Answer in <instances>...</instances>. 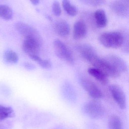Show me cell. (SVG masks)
Segmentation results:
<instances>
[{
	"instance_id": "22",
	"label": "cell",
	"mask_w": 129,
	"mask_h": 129,
	"mask_svg": "<svg viewBox=\"0 0 129 129\" xmlns=\"http://www.w3.org/2000/svg\"><path fill=\"white\" fill-rule=\"evenodd\" d=\"M38 63L42 68L45 69H49L52 67V62L48 59H43L41 58Z\"/></svg>"
},
{
	"instance_id": "20",
	"label": "cell",
	"mask_w": 129,
	"mask_h": 129,
	"mask_svg": "<svg viewBox=\"0 0 129 129\" xmlns=\"http://www.w3.org/2000/svg\"><path fill=\"white\" fill-rule=\"evenodd\" d=\"M52 11L53 14L56 16H60L61 14V9L60 4L58 1H54L53 3Z\"/></svg>"
},
{
	"instance_id": "25",
	"label": "cell",
	"mask_w": 129,
	"mask_h": 129,
	"mask_svg": "<svg viewBox=\"0 0 129 129\" xmlns=\"http://www.w3.org/2000/svg\"><path fill=\"white\" fill-rule=\"evenodd\" d=\"M32 4L33 5H35V6H37V5H38L40 3V1L38 0H33L32 1H31Z\"/></svg>"
},
{
	"instance_id": "17",
	"label": "cell",
	"mask_w": 129,
	"mask_h": 129,
	"mask_svg": "<svg viewBox=\"0 0 129 129\" xmlns=\"http://www.w3.org/2000/svg\"><path fill=\"white\" fill-rule=\"evenodd\" d=\"M62 4L64 10L69 15L74 16L77 15L78 13L77 9L70 1L68 0H64L62 1Z\"/></svg>"
},
{
	"instance_id": "12",
	"label": "cell",
	"mask_w": 129,
	"mask_h": 129,
	"mask_svg": "<svg viewBox=\"0 0 129 129\" xmlns=\"http://www.w3.org/2000/svg\"><path fill=\"white\" fill-rule=\"evenodd\" d=\"M54 29L58 35L64 37L68 36L71 31L68 22L63 19H60L56 22L54 25Z\"/></svg>"
},
{
	"instance_id": "19",
	"label": "cell",
	"mask_w": 129,
	"mask_h": 129,
	"mask_svg": "<svg viewBox=\"0 0 129 129\" xmlns=\"http://www.w3.org/2000/svg\"><path fill=\"white\" fill-rule=\"evenodd\" d=\"M5 60L10 64H16L19 60V56L16 52L11 50H6L4 53Z\"/></svg>"
},
{
	"instance_id": "8",
	"label": "cell",
	"mask_w": 129,
	"mask_h": 129,
	"mask_svg": "<svg viewBox=\"0 0 129 129\" xmlns=\"http://www.w3.org/2000/svg\"><path fill=\"white\" fill-rule=\"evenodd\" d=\"M112 11L116 15L122 17L129 16V2L128 0H117L110 3Z\"/></svg>"
},
{
	"instance_id": "21",
	"label": "cell",
	"mask_w": 129,
	"mask_h": 129,
	"mask_svg": "<svg viewBox=\"0 0 129 129\" xmlns=\"http://www.w3.org/2000/svg\"><path fill=\"white\" fill-rule=\"evenodd\" d=\"M82 2L85 3L86 4L90 6H102L105 3V1H101V0H89V1H83Z\"/></svg>"
},
{
	"instance_id": "9",
	"label": "cell",
	"mask_w": 129,
	"mask_h": 129,
	"mask_svg": "<svg viewBox=\"0 0 129 129\" xmlns=\"http://www.w3.org/2000/svg\"><path fill=\"white\" fill-rule=\"evenodd\" d=\"M16 30L25 38L28 37L41 38V36L36 29L28 24L21 22L15 24Z\"/></svg>"
},
{
	"instance_id": "5",
	"label": "cell",
	"mask_w": 129,
	"mask_h": 129,
	"mask_svg": "<svg viewBox=\"0 0 129 129\" xmlns=\"http://www.w3.org/2000/svg\"><path fill=\"white\" fill-rule=\"evenodd\" d=\"M42 37L25 38L22 44V49L29 56L38 55L43 43Z\"/></svg>"
},
{
	"instance_id": "18",
	"label": "cell",
	"mask_w": 129,
	"mask_h": 129,
	"mask_svg": "<svg viewBox=\"0 0 129 129\" xmlns=\"http://www.w3.org/2000/svg\"><path fill=\"white\" fill-rule=\"evenodd\" d=\"M109 129H123L122 121L117 115L112 116L108 123Z\"/></svg>"
},
{
	"instance_id": "4",
	"label": "cell",
	"mask_w": 129,
	"mask_h": 129,
	"mask_svg": "<svg viewBox=\"0 0 129 129\" xmlns=\"http://www.w3.org/2000/svg\"><path fill=\"white\" fill-rule=\"evenodd\" d=\"M55 52L59 58L65 61L69 64H74V56L68 47L61 41L56 39L53 42Z\"/></svg>"
},
{
	"instance_id": "6",
	"label": "cell",
	"mask_w": 129,
	"mask_h": 129,
	"mask_svg": "<svg viewBox=\"0 0 129 129\" xmlns=\"http://www.w3.org/2000/svg\"><path fill=\"white\" fill-rule=\"evenodd\" d=\"M80 82L84 89L90 97L97 99L102 97V90L95 82L84 77L81 78Z\"/></svg>"
},
{
	"instance_id": "15",
	"label": "cell",
	"mask_w": 129,
	"mask_h": 129,
	"mask_svg": "<svg viewBox=\"0 0 129 129\" xmlns=\"http://www.w3.org/2000/svg\"><path fill=\"white\" fill-rule=\"evenodd\" d=\"M15 112L11 107L0 105V121L14 117Z\"/></svg>"
},
{
	"instance_id": "23",
	"label": "cell",
	"mask_w": 129,
	"mask_h": 129,
	"mask_svg": "<svg viewBox=\"0 0 129 129\" xmlns=\"http://www.w3.org/2000/svg\"><path fill=\"white\" fill-rule=\"evenodd\" d=\"M23 66L28 70H33L36 68V66L32 63L29 62H25L23 64Z\"/></svg>"
},
{
	"instance_id": "3",
	"label": "cell",
	"mask_w": 129,
	"mask_h": 129,
	"mask_svg": "<svg viewBox=\"0 0 129 129\" xmlns=\"http://www.w3.org/2000/svg\"><path fill=\"white\" fill-rule=\"evenodd\" d=\"M83 111L87 117L93 120L101 119L105 114V109L102 104L95 101H90L84 104Z\"/></svg>"
},
{
	"instance_id": "16",
	"label": "cell",
	"mask_w": 129,
	"mask_h": 129,
	"mask_svg": "<svg viewBox=\"0 0 129 129\" xmlns=\"http://www.w3.org/2000/svg\"><path fill=\"white\" fill-rule=\"evenodd\" d=\"M13 15L12 10L9 6L6 5H0V18L9 21L13 18Z\"/></svg>"
},
{
	"instance_id": "13",
	"label": "cell",
	"mask_w": 129,
	"mask_h": 129,
	"mask_svg": "<svg viewBox=\"0 0 129 129\" xmlns=\"http://www.w3.org/2000/svg\"><path fill=\"white\" fill-rule=\"evenodd\" d=\"M93 19L96 25L99 28L105 27L108 24V18L105 12L103 9H99L94 12Z\"/></svg>"
},
{
	"instance_id": "2",
	"label": "cell",
	"mask_w": 129,
	"mask_h": 129,
	"mask_svg": "<svg viewBox=\"0 0 129 129\" xmlns=\"http://www.w3.org/2000/svg\"><path fill=\"white\" fill-rule=\"evenodd\" d=\"M100 43L108 48H118L121 47L124 42L123 35L117 31L104 32L99 37Z\"/></svg>"
},
{
	"instance_id": "10",
	"label": "cell",
	"mask_w": 129,
	"mask_h": 129,
	"mask_svg": "<svg viewBox=\"0 0 129 129\" xmlns=\"http://www.w3.org/2000/svg\"><path fill=\"white\" fill-rule=\"evenodd\" d=\"M105 58L110 62L120 73L126 72L128 66L126 62L118 56L110 55L107 56Z\"/></svg>"
},
{
	"instance_id": "1",
	"label": "cell",
	"mask_w": 129,
	"mask_h": 129,
	"mask_svg": "<svg viewBox=\"0 0 129 129\" xmlns=\"http://www.w3.org/2000/svg\"><path fill=\"white\" fill-rule=\"evenodd\" d=\"M81 56L94 68L103 72L108 77L116 78L120 75L121 73L108 60L98 56L95 50L88 51Z\"/></svg>"
},
{
	"instance_id": "24",
	"label": "cell",
	"mask_w": 129,
	"mask_h": 129,
	"mask_svg": "<svg viewBox=\"0 0 129 129\" xmlns=\"http://www.w3.org/2000/svg\"><path fill=\"white\" fill-rule=\"evenodd\" d=\"M29 56L31 59L38 62L41 59V58L38 55H31Z\"/></svg>"
},
{
	"instance_id": "11",
	"label": "cell",
	"mask_w": 129,
	"mask_h": 129,
	"mask_svg": "<svg viewBox=\"0 0 129 129\" xmlns=\"http://www.w3.org/2000/svg\"><path fill=\"white\" fill-rule=\"evenodd\" d=\"M87 34V28L85 22L82 20H78L74 24L73 37L76 40L84 38Z\"/></svg>"
},
{
	"instance_id": "14",
	"label": "cell",
	"mask_w": 129,
	"mask_h": 129,
	"mask_svg": "<svg viewBox=\"0 0 129 129\" xmlns=\"http://www.w3.org/2000/svg\"><path fill=\"white\" fill-rule=\"evenodd\" d=\"M88 74L96 80L103 85H106L108 82L107 75L101 70L94 68H90L87 70Z\"/></svg>"
},
{
	"instance_id": "7",
	"label": "cell",
	"mask_w": 129,
	"mask_h": 129,
	"mask_svg": "<svg viewBox=\"0 0 129 129\" xmlns=\"http://www.w3.org/2000/svg\"><path fill=\"white\" fill-rule=\"evenodd\" d=\"M109 91L115 102L121 109L126 108V100L124 92L120 87L116 84H112L109 87Z\"/></svg>"
}]
</instances>
